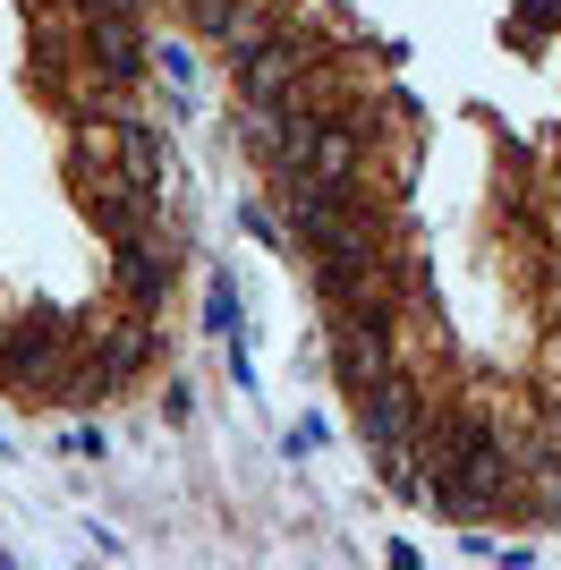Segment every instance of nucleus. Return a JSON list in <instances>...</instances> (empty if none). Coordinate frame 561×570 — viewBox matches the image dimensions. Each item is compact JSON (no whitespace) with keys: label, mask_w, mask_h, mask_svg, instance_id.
<instances>
[{"label":"nucleus","mask_w":561,"mask_h":570,"mask_svg":"<svg viewBox=\"0 0 561 570\" xmlns=\"http://www.w3.org/2000/svg\"><path fill=\"white\" fill-rule=\"evenodd\" d=\"M392 366H400V350H392V307H383V298L332 315V383H341V401H357V392L383 383Z\"/></svg>","instance_id":"nucleus-1"},{"label":"nucleus","mask_w":561,"mask_h":570,"mask_svg":"<svg viewBox=\"0 0 561 570\" xmlns=\"http://www.w3.org/2000/svg\"><path fill=\"white\" fill-rule=\"evenodd\" d=\"M306 86H315V43H306V35H289V26H273V35L238 60V102L289 111V102H306Z\"/></svg>","instance_id":"nucleus-2"},{"label":"nucleus","mask_w":561,"mask_h":570,"mask_svg":"<svg viewBox=\"0 0 561 570\" xmlns=\"http://www.w3.org/2000/svg\"><path fill=\"white\" fill-rule=\"evenodd\" d=\"M350 409H357V443H366L374 460L425 434V392H417V375H409V366H392L383 383H366Z\"/></svg>","instance_id":"nucleus-3"},{"label":"nucleus","mask_w":561,"mask_h":570,"mask_svg":"<svg viewBox=\"0 0 561 570\" xmlns=\"http://www.w3.org/2000/svg\"><path fill=\"white\" fill-rule=\"evenodd\" d=\"M111 282L128 307L163 315L170 307V282H179V230H145V238H119L111 247Z\"/></svg>","instance_id":"nucleus-4"},{"label":"nucleus","mask_w":561,"mask_h":570,"mask_svg":"<svg viewBox=\"0 0 561 570\" xmlns=\"http://www.w3.org/2000/svg\"><path fill=\"white\" fill-rule=\"evenodd\" d=\"M60 350H69V324H60L51 307H18L9 324H0V383H9V392H26V383H51Z\"/></svg>","instance_id":"nucleus-5"},{"label":"nucleus","mask_w":561,"mask_h":570,"mask_svg":"<svg viewBox=\"0 0 561 570\" xmlns=\"http://www.w3.org/2000/svg\"><path fill=\"white\" fill-rule=\"evenodd\" d=\"M111 145H119V179H128L137 196H154V205H170V137L163 128H154L145 111H119Z\"/></svg>","instance_id":"nucleus-6"},{"label":"nucleus","mask_w":561,"mask_h":570,"mask_svg":"<svg viewBox=\"0 0 561 570\" xmlns=\"http://www.w3.org/2000/svg\"><path fill=\"white\" fill-rule=\"evenodd\" d=\"M86 69H94V86H137L154 69L145 18H86Z\"/></svg>","instance_id":"nucleus-7"},{"label":"nucleus","mask_w":561,"mask_h":570,"mask_svg":"<svg viewBox=\"0 0 561 570\" xmlns=\"http://www.w3.org/2000/svg\"><path fill=\"white\" fill-rule=\"evenodd\" d=\"M154 324H163V315L128 307L119 324H102V333H94V383H102V392H119V383L145 375V357L163 350V333H154Z\"/></svg>","instance_id":"nucleus-8"},{"label":"nucleus","mask_w":561,"mask_h":570,"mask_svg":"<svg viewBox=\"0 0 561 570\" xmlns=\"http://www.w3.org/2000/svg\"><path fill=\"white\" fill-rule=\"evenodd\" d=\"M205 333L222 341V357H230V383H238V392H256V357H247V315H238L230 273H213V282H205Z\"/></svg>","instance_id":"nucleus-9"},{"label":"nucleus","mask_w":561,"mask_h":570,"mask_svg":"<svg viewBox=\"0 0 561 570\" xmlns=\"http://www.w3.org/2000/svg\"><path fill=\"white\" fill-rule=\"evenodd\" d=\"M264 35H273V9H264V0H238V9H230V26H222L213 43H222V60L238 69V60H247V51H256Z\"/></svg>","instance_id":"nucleus-10"},{"label":"nucleus","mask_w":561,"mask_h":570,"mask_svg":"<svg viewBox=\"0 0 561 570\" xmlns=\"http://www.w3.org/2000/svg\"><path fill=\"white\" fill-rule=\"evenodd\" d=\"M154 60H163V77H170V95H196V51H187V43H154Z\"/></svg>","instance_id":"nucleus-11"},{"label":"nucleus","mask_w":561,"mask_h":570,"mask_svg":"<svg viewBox=\"0 0 561 570\" xmlns=\"http://www.w3.org/2000/svg\"><path fill=\"white\" fill-rule=\"evenodd\" d=\"M324 417H298V426H289V434H280V452H289V460H306V452H324Z\"/></svg>","instance_id":"nucleus-12"},{"label":"nucleus","mask_w":561,"mask_h":570,"mask_svg":"<svg viewBox=\"0 0 561 570\" xmlns=\"http://www.w3.org/2000/svg\"><path fill=\"white\" fill-rule=\"evenodd\" d=\"M238 230L264 238V247H280V238H289V230H280V214H264V205H238Z\"/></svg>","instance_id":"nucleus-13"},{"label":"nucleus","mask_w":561,"mask_h":570,"mask_svg":"<svg viewBox=\"0 0 561 570\" xmlns=\"http://www.w3.org/2000/svg\"><path fill=\"white\" fill-rule=\"evenodd\" d=\"M60 452H69V460H102L111 443H102V426H69V434H60Z\"/></svg>","instance_id":"nucleus-14"},{"label":"nucleus","mask_w":561,"mask_h":570,"mask_svg":"<svg viewBox=\"0 0 561 570\" xmlns=\"http://www.w3.org/2000/svg\"><path fill=\"white\" fill-rule=\"evenodd\" d=\"M77 18H145V0H69Z\"/></svg>","instance_id":"nucleus-15"}]
</instances>
